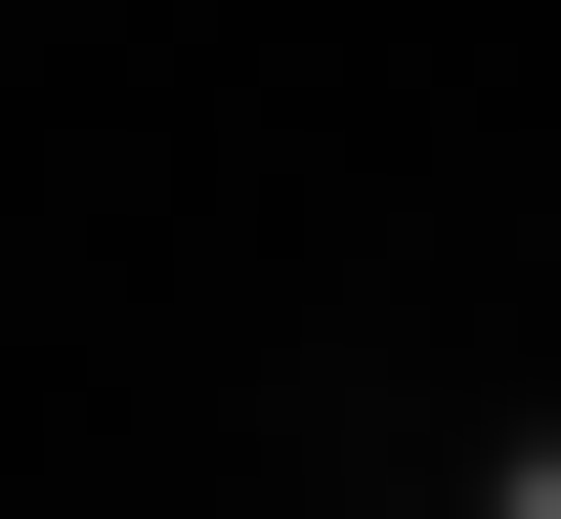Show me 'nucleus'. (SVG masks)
Returning <instances> with one entry per match:
<instances>
[{"label":"nucleus","instance_id":"nucleus-1","mask_svg":"<svg viewBox=\"0 0 561 519\" xmlns=\"http://www.w3.org/2000/svg\"><path fill=\"white\" fill-rule=\"evenodd\" d=\"M476 519H561V433H518V476H476Z\"/></svg>","mask_w":561,"mask_h":519}]
</instances>
